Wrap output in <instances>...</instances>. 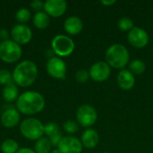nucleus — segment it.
<instances>
[{"label":"nucleus","mask_w":153,"mask_h":153,"mask_svg":"<svg viewBox=\"0 0 153 153\" xmlns=\"http://www.w3.org/2000/svg\"><path fill=\"white\" fill-rule=\"evenodd\" d=\"M45 108V99L38 91H28L22 93L16 100V109L24 115L39 113Z\"/></svg>","instance_id":"1"},{"label":"nucleus","mask_w":153,"mask_h":153,"mask_svg":"<svg viewBox=\"0 0 153 153\" xmlns=\"http://www.w3.org/2000/svg\"><path fill=\"white\" fill-rule=\"evenodd\" d=\"M38 67L36 64L30 60H23L19 63L13 69V80L17 86H30L37 79Z\"/></svg>","instance_id":"2"},{"label":"nucleus","mask_w":153,"mask_h":153,"mask_svg":"<svg viewBox=\"0 0 153 153\" xmlns=\"http://www.w3.org/2000/svg\"><path fill=\"white\" fill-rule=\"evenodd\" d=\"M106 60L109 66L114 68H123L129 62V52L121 44H114L106 51Z\"/></svg>","instance_id":"3"},{"label":"nucleus","mask_w":153,"mask_h":153,"mask_svg":"<svg viewBox=\"0 0 153 153\" xmlns=\"http://www.w3.org/2000/svg\"><path fill=\"white\" fill-rule=\"evenodd\" d=\"M20 132L26 139L30 141H38L43 137L44 125L38 118L28 117L21 123Z\"/></svg>","instance_id":"4"},{"label":"nucleus","mask_w":153,"mask_h":153,"mask_svg":"<svg viewBox=\"0 0 153 153\" xmlns=\"http://www.w3.org/2000/svg\"><path fill=\"white\" fill-rule=\"evenodd\" d=\"M22 55L21 46L12 39H7L0 43V59L5 63L13 64L17 62Z\"/></svg>","instance_id":"5"},{"label":"nucleus","mask_w":153,"mask_h":153,"mask_svg":"<svg viewBox=\"0 0 153 153\" xmlns=\"http://www.w3.org/2000/svg\"><path fill=\"white\" fill-rule=\"evenodd\" d=\"M51 47L54 53L58 56H67L74 50V40L65 35L59 34L53 38Z\"/></svg>","instance_id":"6"},{"label":"nucleus","mask_w":153,"mask_h":153,"mask_svg":"<svg viewBox=\"0 0 153 153\" xmlns=\"http://www.w3.org/2000/svg\"><path fill=\"white\" fill-rule=\"evenodd\" d=\"M76 118L81 126L84 127H89L96 123L98 114L93 107L84 104L78 108L76 111Z\"/></svg>","instance_id":"7"},{"label":"nucleus","mask_w":153,"mask_h":153,"mask_svg":"<svg viewBox=\"0 0 153 153\" xmlns=\"http://www.w3.org/2000/svg\"><path fill=\"white\" fill-rule=\"evenodd\" d=\"M46 69L48 74L55 79L63 80L65 78L66 65L65 61L60 57L54 56L52 58H49L47 62Z\"/></svg>","instance_id":"8"},{"label":"nucleus","mask_w":153,"mask_h":153,"mask_svg":"<svg viewBox=\"0 0 153 153\" xmlns=\"http://www.w3.org/2000/svg\"><path fill=\"white\" fill-rule=\"evenodd\" d=\"M10 36L12 37V40L21 46L25 45L31 40L32 31L27 25L18 23L12 28Z\"/></svg>","instance_id":"9"},{"label":"nucleus","mask_w":153,"mask_h":153,"mask_svg":"<svg viewBox=\"0 0 153 153\" xmlns=\"http://www.w3.org/2000/svg\"><path fill=\"white\" fill-rule=\"evenodd\" d=\"M129 43L137 48H144L149 42V35L143 29L140 27H134L128 33Z\"/></svg>","instance_id":"10"},{"label":"nucleus","mask_w":153,"mask_h":153,"mask_svg":"<svg viewBox=\"0 0 153 153\" xmlns=\"http://www.w3.org/2000/svg\"><path fill=\"white\" fill-rule=\"evenodd\" d=\"M90 76L96 82H104L110 76V66L106 62H97L93 64L90 69Z\"/></svg>","instance_id":"11"},{"label":"nucleus","mask_w":153,"mask_h":153,"mask_svg":"<svg viewBox=\"0 0 153 153\" xmlns=\"http://www.w3.org/2000/svg\"><path fill=\"white\" fill-rule=\"evenodd\" d=\"M57 149L61 153H81L82 151V142L72 136L63 137L61 142L59 143Z\"/></svg>","instance_id":"12"},{"label":"nucleus","mask_w":153,"mask_h":153,"mask_svg":"<svg viewBox=\"0 0 153 153\" xmlns=\"http://www.w3.org/2000/svg\"><path fill=\"white\" fill-rule=\"evenodd\" d=\"M67 8V4L65 0H47L44 3V12L52 17L62 16Z\"/></svg>","instance_id":"13"},{"label":"nucleus","mask_w":153,"mask_h":153,"mask_svg":"<svg viewBox=\"0 0 153 153\" xmlns=\"http://www.w3.org/2000/svg\"><path fill=\"white\" fill-rule=\"evenodd\" d=\"M20 120V112L13 108H6L1 115V123L6 128H13L16 126Z\"/></svg>","instance_id":"14"},{"label":"nucleus","mask_w":153,"mask_h":153,"mask_svg":"<svg viewBox=\"0 0 153 153\" xmlns=\"http://www.w3.org/2000/svg\"><path fill=\"white\" fill-rule=\"evenodd\" d=\"M117 84L118 86L125 91H128L131 90L135 82V79L134 74L126 69H123L119 72L118 75H117Z\"/></svg>","instance_id":"15"},{"label":"nucleus","mask_w":153,"mask_h":153,"mask_svg":"<svg viewBox=\"0 0 153 153\" xmlns=\"http://www.w3.org/2000/svg\"><path fill=\"white\" fill-rule=\"evenodd\" d=\"M83 28V23L82 20L77 16H70L64 22L65 30L70 35L79 34Z\"/></svg>","instance_id":"16"},{"label":"nucleus","mask_w":153,"mask_h":153,"mask_svg":"<svg viewBox=\"0 0 153 153\" xmlns=\"http://www.w3.org/2000/svg\"><path fill=\"white\" fill-rule=\"evenodd\" d=\"M100 141L99 134L93 129H86L82 135V144L87 149L95 148Z\"/></svg>","instance_id":"17"},{"label":"nucleus","mask_w":153,"mask_h":153,"mask_svg":"<svg viewBox=\"0 0 153 153\" xmlns=\"http://www.w3.org/2000/svg\"><path fill=\"white\" fill-rule=\"evenodd\" d=\"M18 87L14 82H12L8 85H5L3 89V98L6 102H13L19 98Z\"/></svg>","instance_id":"18"},{"label":"nucleus","mask_w":153,"mask_h":153,"mask_svg":"<svg viewBox=\"0 0 153 153\" xmlns=\"http://www.w3.org/2000/svg\"><path fill=\"white\" fill-rule=\"evenodd\" d=\"M50 23V18L49 16L44 12H38L33 16V25L39 29V30H44L48 28V26Z\"/></svg>","instance_id":"19"},{"label":"nucleus","mask_w":153,"mask_h":153,"mask_svg":"<svg viewBox=\"0 0 153 153\" xmlns=\"http://www.w3.org/2000/svg\"><path fill=\"white\" fill-rule=\"evenodd\" d=\"M51 147L52 145L48 138L42 137L36 141L34 145V152L36 153H50Z\"/></svg>","instance_id":"20"},{"label":"nucleus","mask_w":153,"mask_h":153,"mask_svg":"<svg viewBox=\"0 0 153 153\" xmlns=\"http://www.w3.org/2000/svg\"><path fill=\"white\" fill-rule=\"evenodd\" d=\"M19 149L18 143L13 139H6L1 144V151L3 153H16Z\"/></svg>","instance_id":"21"},{"label":"nucleus","mask_w":153,"mask_h":153,"mask_svg":"<svg viewBox=\"0 0 153 153\" xmlns=\"http://www.w3.org/2000/svg\"><path fill=\"white\" fill-rule=\"evenodd\" d=\"M145 64L139 59H135L133 60L130 64H129V69L130 72L134 74H142L144 71H145Z\"/></svg>","instance_id":"22"},{"label":"nucleus","mask_w":153,"mask_h":153,"mask_svg":"<svg viewBox=\"0 0 153 153\" xmlns=\"http://www.w3.org/2000/svg\"><path fill=\"white\" fill-rule=\"evenodd\" d=\"M61 134V131L59 129V126L54 123V122H49L44 126V134H46L48 139Z\"/></svg>","instance_id":"23"},{"label":"nucleus","mask_w":153,"mask_h":153,"mask_svg":"<svg viewBox=\"0 0 153 153\" xmlns=\"http://www.w3.org/2000/svg\"><path fill=\"white\" fill-rule=\"evenodd\" d=\"M15 19L20 24H25L30 19V12L27 8H20L15 13Z\"/></svg>","instance_id":"24"},{"label":"nucleus","mask_w":153,"mask_h":153,"mask_svg":"<svg viewBox=\"0 0 153 153\" xmlns=\"http://www.w3.org/2000/svg\"><path fill=\"white\" fill-rule=\"evenodd\" d=\"M117 26L123 31H127V30L130 31L134 28V22L130 18L123 17V18L119 19V21L117 22Z\"/></svg>","instance_id":"25"},{"label":"nucleus","mask_w":153,"mask_h":153,"mask_svg":"<svg viewBox=\"0 0 153 153\" xmlns=\"http://www.w3.org/2000/svg\"><path fill=\"white\" fill-rule=\"evenodd\" d=\"M12 82H13V74H11L6 69H1L0 70V84L5 86Z\"/></svg>","instance_id":"26"},{"label":"nucleus","mask_w":153,"mask_h":153,"mask_svg":"<svg viewBox=\"0 0 153 153\" xmlns=\"http://www.w3.org/2000/svg\"><path fill=\"white\" fill-rule=\"evenodd\" d=\"M64 129L68 134H75L79 130V126L74 120H67L64 124Z\"/></svg>","instance_id":"27"},{"label":"nucleus","mask_w":153,"mask_h":153,"mask_svg":"<svg viewBox=\"0 0 153 153\" xmlns=\"http://www.w3.org/2000/svg\"><path fill=\"white\" fill-rule=\"evenodd\" d=\"M89 77H90V73L85 69H80L75 74V80L81 83L86 82L89 80Z\"/></svg>","instance_id":"28"},{"label":"nucleus","mask_w":153,"mask_h":153,"mask_svg":"<svg viewBox=\"0 0 153 153\" xmlns=\"http://www.w3.org/2000/svg\"><path fill=\"white\" fill-rule=\"evenodd\" d=\"M30 7L32 10L38 12H41L42 9H44V3L40 0H33L30 3Z\"/></svg>","instance_id":"29"},{"label":"nucleus","mask_w":153,"mask_h":153,"mask_svg":"<svg viewBox=\"0 0 153 153\" xmlns=\"http://www.w3.org/2000/svg\"><path fill=\"white\" fill-rule=\"evenodd\" d=\"M8 37H9V32L5 29H1L0 30V39L4 41V40L8 39Z\"/></svg>","instance_id":"30"},{"label":"nucleus","mask_w":153,"mask_h":153,"mask_svg":"<svg viewBox=\"0 0 153 153\" xmlns=\"http://www.w3.org/2000/svg\"><path fill=\"white\" fill-rule=\"evenodd\" d=\"M16 153H36L34 150L30 149V148H21Z\"/></svg>","instance_id":"31"},{"label":"nucleus","mask_w":153,"mask_h":153,"mask_svg":"<svg viewBox=\"0 0 153 153\" xmlns=\"http://www.w3.org/2000/svg\"><path fill=\"white\" fill-rule=\"evenodd\" d=\"M116 2H117L116 0H102L101 4H104V5H111L113 4H115Z\"/></svg>","instance_id":"32"},{"label":"nucleus","mask_w":153,"mask_h":153,"mask_svg":"<svg viewBox=\"0 0 153 153\" xmlns=\"http://www.w3.org/2000/svg\"><path fill=\"white\" fill-rule=\"evenodd\" d=\"M50 153H61V152L58 149H54L50 152Z\"/></svg>","instance_id":"33"},{"label":"nucleus","mask_w":153,"mask_h":153,"mask_svg":"<svg viewBox=\"0 0 153 153\" xmlns=\"http://www.w3.org/2000/svg\"><path fill=\"white\" fill-rule=\"evenodd\" d=\"M103 153H109V152H103Z\"/></svg>","instance_id":"34"},{"label":"nucleus","mask_w":153,"mask_h":153,"mask_svg":"<svg viewBox=\"0 0 153 153\" xmlns=\"http://www.w3.org/2000/svg\"><path fill=\"white\" fill-rule=\"evenodd\" d=\"M0 43H1V42H0Z\"/></svg>","instance_id":"35"}]
</instances>
